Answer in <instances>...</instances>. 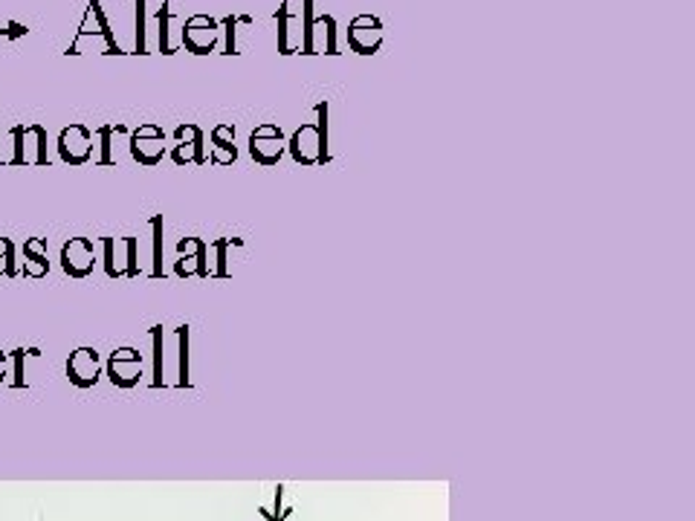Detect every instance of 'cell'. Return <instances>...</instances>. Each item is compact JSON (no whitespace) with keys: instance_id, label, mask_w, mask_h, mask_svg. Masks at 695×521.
<instances>
[{"instance_id":"cell-5","label":"cell","mask_w":695,"mask_h":521,"mask_svg":"<svg viewBox=\"0 0 695 521\" xmlns=\"http://www.w3.org/2000/svg\"><path fill=\"white\" fill-rule=\"evenodd\" d=\"M131 157L145 168H154L166 157V131L160 125H139L137 131L131 134Z\"/></svg>"},{"instance_id":"cell-10","label":"cell","mask_w":695,"mask_h":521,"mask_svg":"<svg viewBox=\"0 0 695 521\" xmlns=\"http://www.w3.org/2000/svg\"><path fill=\"white\" fill-rule=\"evenodd\" d=\"M177 137V145L171 151V160L177 165H206V154H203V131L186 122V125H177L174 131Z\"/></svg>"},{"instance_id":"cell-16","label":"cell","mask_w":695,"mask_h":521,"mask_svg":"<svg viewBox=\"0 0 695 521\" xmlns=\"http://www.w3.org/2000/svg\"><path fill=\"white\" fill-rule=\"evenodd\" d=\"M299 32H302V47L299 53L302 55H316V44H313V35H316V15H313V0H299Z\"/></svg>"},{"instance_id":"cell-11","label":"cell","mask_w":695,"mask_h":521,"mask_svg":"<svg viewBox=\"0 0 695 521\" xmlns=\"http://www.w3.org/2000/svg\"><path fill=\"white\" fill-rule=\"evenodd\" d=\"M287 151L296 165H322V145H319V131L313 122H305L302 128L293 131L287 139Z\"/></svg>"},{"instance_id":"cell-9","label":"cell","mask_w":695,"mask_h":521,"mask_svg":"<svg viewBox=\"0 0 695 521\" xmlns=\"http://www.w3.org/2000/svg\"><path fill=\"white\" fill-rule=\"evenodd\" d=\"M96 267V252L87 238H70L61 247V270L70 278H87Z\"/></svg>"},{"instance_id":"cell-4","label":"cell","mask_w":695,"mask_h":521,"mask_svg":"<svg viewBox=\"0 0 695 521\" xmlns=\"http://www.w3.org/2000/svg\"><path fill=\"white\" fill-rule=\"evenodd\" d=\"M386 41V29L377 15H357L348 24V47L357 55H377Z\"/></svg>"},{"instance_id":"cell-23","label":"cell","mask_w":695,"mask_h":521,"mask_svg":"<svg viewBox=\"0 0 695 521\" xmlns=\"http://www.w3.org/2000/svg\"><path fill=\"white\" fill-rule=\"evenodd\" d=\"M316 29H322V35H325V55H339L334 15H319V18H316Z\"/></svg>"},{"instance_id":"cell-19","label":"cell","mask_w":695,"mask_h":521,"mask_svg":"<svg viewBox=\"0 0 695 521\" xmlns=\"http://www.w3.org/2000/svg\"><path fill=\"white\" fill-rule=\"evenodd\" d=\"M328 110H331V105L328 102H319L316 108H313V113H316V131H319V145H322V165H328L331 160H334V154H331V142H328Z\"/></svg>"},{"instance_id":"cell-13","label":"cell","mask_w":695,"mask_h":521,"mask_svg":"<svg viewBox=\"0 0 695 521\" xmlns=\"http://www.w3.org/2000/svg\"><path fill=\"white\" fill-rule=\"evenodd\" d=\"M99 368H102L99 365V354L93 348H79V351H73L70 359H67V377H70V383H76L79 388L96 385Z\"/></svg>"},{"instance_id":"cell-8","label":"cell","mask_w":695,"mask_h":521,"mask_svg":"<svg viewBox=\"0 0 695 521\" xmlns=\"http://www.w3.org/2000/svg\"><path fill=\"white\" fill-rule=\"evenodd\" d=\"M58 157L61 163L67 165H84L90 157H93V134L84 128V125H67L61 134H58Z\"/></svg>"},{"instance_id":"cell-18","label":"cell","mask_w":695,"mask_h":521,"mask_svg":"<svg viewBox=\"0 0 695 521\" xmlns=\"http://www.w3.org/2000/svg\"><path fill=\"white\" fill-rule=\"evenodd\" d=\"M250 24V15H226V18H223L221 35L226 38V41H223V55H238V44H235L238 27H250Z\"/></svg>"},{"instance_id":"cell-29","label":"cell","mask_w":695,"mask_h":521,"mask_svg":"<svg viewBox=\"0 0 695 521\" xmlns=\"http://www.w3.org/2000/svg\"><path fill=\"white\" fill-rule=\"evenodd\" d=\"M102 247H105V273H108V278H122V270H119V258H116V241L113 238H105L102 241Z\"/></svg>"},{"instance_id":"cell-26","label":"cell","mask_w":695,"mask_h":521,"mask_svg":"<svg viewBox=\"0 0 695 521\" xmlns=\"http://www.w3.org/2000/svg\"><path fill=\"white\" fill-rule=\"evenodd\" d=\"M122 247H125V278H139L142 270H139L137 238H125V241H122Z\"/></svg>"},{"instance_id":"cell-21","label":"cell","mask_w":695,"mask_h":521,"mask_svg":"<svg viewBox=\"0 0 695 521\" xmlns=\"http://www.w3.org/2000/svg\"><path fill=\"white\" fill-rule=\"evenodd\" d=\"M119 131H125L122 125H102L99 131H96V137L102 139V151H99V157H96V163L99 165H113V151H111V137L113 134H119Z\"/></svg>"},{"instance_id":"cell-25","label":"cell","mask_w":695,"mask_h":521,"mask_svg":"<svg viewBox=\"0 0 695 521\" xmlns=\"http://www.w3.org/2000/svg\"><path fill=\"white\" fill-rule=\"evenodd\" d=\"M0 275L15 278L18 275V264H15V244L9 238H0Z\"/></svg>"},{"instance_id":"cell-24","label":"cell","mask_w":695,"mask_h":521,"mask_svg":"<svg viewBox=\"0 0 695 521\" xmlns=\"http://www.w3.org/2000/svg\"><path fill=\"white\" fill-rule=\"evenodd\" d=\"M232 244L241 247V238H221V241L212 244L215 255H218V264H215V270H212V278H229V270H226V249L232 247Z\"/></svg>"},{"instance_id":"cell-7","label":"cell","mask_w":695,"mask_h":521,"mask_svg":"<svg viewBox=\"0 0 695 521\" xmlns=\"http://www.w3.org/2000/svg\"><path fill=\"white\" fill-rule=\"evenodd\" d=\"M177 264H174V275L177 278H212L209 270V244L200 238H183L177 244Z\"/></svg>"},{"instance_id":"cell-6","label":"cell","mask_w":695,"mask_h":521,"mask_svg":"<svg viewBox=\"0 0 695 521\" xmlns=\"http://www.w3.org/2000/svg\"><path fill=\"white\" fill-rule=\"evenodd\" d=\"M287 151V139H284V131L273 125V122H264L258 125L250 134V154L252 160L258 165H278V160L284 157Z\"/></svg>"},{"instance_id":"cell-32","label":"cell","mask_w":695,"mask_h":521,"mask_svg":"<svg viewBox=\"0 0 695 521\" xmlns=\"http://www.w3.org/2000/svg\"><path fill=\"white\" fill-rule=\"evenodd\" d=\"M3 374H6V354H0V380H3Z\"/></svg>"},{"instance_id":"cell-1","label":"cell","mask_w":695,"mask_h":521,"mask_svg":"<svg viewBox=\"0 0 695 521\" xmlns=\"http://www.w3.org/2000/svg\"><path fill=\"white\" fill-rule=\"evenodd\" d=\"M84 50L102 55H125L122 47L116 44V38H113L111 24H108L105 9H102V0H87V12H84L82 24L76 29V38L67 47V55H82Z\"/></svg>"},{"instance_id":"cell-15","label":"cell","mask_w":695,"mask_h":521,"mask_svg":"<svg viewBox=\"0 0 695 521\" xmlns=\"http://www.w3.org/2000/svg\"><path fill=\"white\" fill-rule=\"evenodd\" d=\"M50 273V261H47V241L44 238H29L24 244V275L29 278H44Z\"/></svg>"},{"instance_id":"cell-30","label":"cell","mask_w":695,"mask_h":521,"mask_svg":"<svg viewBox=\"0 0 695 521\" xmlns=\"http://www.w3.org/2000/svg\"><path fill=\"white\" fill-rule=\"evenodd\" d=\"M154 351H157V365H154L157 380H154V383L160 385L163 383V328H160V325L154 328Z\"/></svg>"},{"instance_id":"cell-31","label":"cell","mask_w":695,"mask_h":521,"mask_svg":"<svg viewBox=\"0 0 695 521\" xmlns=\"http://www.w3.org/2000/svg\"><path fill=\"white\" fill-rule=\"evenodd\" d=\"M29 29L24 27V24H18V21H9L6 27L0 29V38H21V35H27Z\"/></svg>"},{"instance_id":"cell-22","label":"cell","mask_w":695,"mask_h":521,"mask_svg":"<svg viewBox=\"0 0 695 521\" xmlns=\"http://www.w3.org/2000/svg\"><path fill=\"white\" fill-rule=\"evenodd\" d=\"M168 21H171V6L163 3V6L157 9V38H160V53L174 55L177 50H174V47H171V41H168Z\"/></svg>"},{"instance_id":"cell-27","label":"cell","mask_w":695,"mask_h":521,"mask_svg":"<svg viewBox=\"0 0 695 521\" xmlns=\"http://www.w3.org/2000/svg\"><path fill=\"white\" fill-rule=\"evenodd\" d=\"M137 6V35H134V53L148 55V38H145V0H131Z\"/></svg>"},{"instance_id":"cell-17","label":"cell","mask_w":695,"mask_h":521,"mask_svg":"<svg viewBox=\"0 0 695 521\" xmlns=\"http://www.w3.org/2000/svg\"><path fill=\"white\" fill-rule=\"evenodd\" d=\"M276 24H278V53L281 55H293L299 53L293 44H290V24H293V3L290 0H284L281 6H278L276 12Z\"/></svg>"},{"instance_id":"cell-14","label":"cell","mask_w":695,"mask_h":521,"mask_svg":"<svg viewBox=\"0 0 695 521\" xmlns=\"http://www.w3.org/2000/svg\"><path fill=\"white\" fill-rule=\"evenodd\" d=\"M212 154H209V165H232L238 160V148H235V128L232 125H215L212 134Z\"/></svg>"},{"instance_id":"cell-12","label":"cell","mask_w":695,"mask_h":521,"mask_svg":"<svg viewBox=\"0 0 695 521\" xmlns=\"http://www.w3.org/2000/svg\"><path fill=\"white\" fill-rule=\"evenodd\" d=\"M108 377H111L113 385H122V388H131L134 383H139V377H142L139 351H134V348L113 351L111 359H108Z\"/></svg>"},{"instance_id":"cell-33","label":"cell","mask_w":695,"mask_h":521,"mask_svg":"<svg viewBox=\"0 0 695 521\" xmlns=\"http://www.w3.org/2000/svg\"><path fill=\"white\" fill-rule=\"evenodd\" d=\"M0 142H3V131H0ZM3 163H6V160H3V154H0V165Z\"/></svg>"},{"instance_id":"cell-20","label":"cell","mask_w":695,"mask_h":521,"mask_svg":"<svg viewBox=\"0 0 695 521\" xmlns=\"http://www.w3.org/2000/svg\"><path fill=\"white\" fill-rule=\"evenodd\" d=\"M151 232H154V267H151V278H163V215L151 220Z\"/></svg>"},{"instance_id":"cell-28","label":"cell","mask_w":695,"mask_h":521,"mask_svg":"<svg viewBox=\"0 0 695 521\" xmlns=\"http://www.w3.org/2000/svg\"><path fill=\"white\" fill-rule=\"evenodd\" d=\"M177 336H180V383L189 385V325H180L177 328Z\"/></svg>"},{"instance_id":"cell-2","label":"cell","mask_w":695,"mask_h":521,"mask_svg":"<svg viewBox=\"0 0 695 521\" xmlns=\"http://www.w3.org/2000/svg\"><path fill=\"white\" fill-rule=\"evenodd\" d=\"M15 139V154L6 160L9 165H50L47 154V128L44 125H15L12 128Z\"/></svg>"},{"instance_id":"cell-3","label":"cell","mask_w":695,"mask_h":521,"mask_svg":"<svg viewBox=\"0 0 695 521\" xmlns=\"http://www.w3.org/2000/svg\"><path fill=\"white\" fill-rule=\"evenodd\" d=\"M183 47L195 55H209L212 50H218L221 44V21H215L212 15H192L183 24Z\"/></svg>"}]
</instances>
